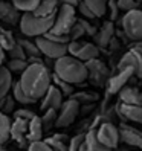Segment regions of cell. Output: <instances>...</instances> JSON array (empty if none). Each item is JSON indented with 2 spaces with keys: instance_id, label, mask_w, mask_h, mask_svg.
Masks as SVG:
<instances>
[{
  "instance_id": "cell-6",
  "label": "cell",
  "mask_w": 142,
  "mask_h": 151,
  "mask_svg": "<svg viewBox=\"0 0 142 151\" xmlns=\"http://www.w3.org/2000/svg\"><path fill=\"white\" fill-rule=\"evenodd\" d=\"M122 31L133 41H142V11L133 9L124 14L121 20Z\"/></svg>"
},
{
  "instance_id": "cell-50",
  "label": "cell",
  "mask_w": 142,
  "mask_h": 151,
  "mask_svg": "<svg viewBox=\"0 0 142 151\" xmlns=\"http://www.w3.org/2000/svg\"><path fill=\"white\" fill-rule=\"evenodd\" d=\"M78 2H81V0H78Z\"/></svg>"
},
{
  "instance_id": "cell-26",
  "label": "cell",
  "mask_w": 142,
  "mask_h": 151,
  "mask_svg": "<svg viewBox=\"0 0 142 151\" xmlns=\"http://www.w3.org/2000/svg\"><path fill=\"white\" fill-rule=\"evenodd\" d=\"M15 43H17V44H20V47L23 49L26 58H31V57H40V55H41V54H40V50H38V47L35 46V43L31 41L29 38H20V40H17Z\"/></svg>"
},
{
  "instance_id": "cell-1",
  "label": "cell",
  "mask_w": 142,
  "mask_h": 151,
  "mask_svg": "<svg viewBox=\"0 0 142 151\" xmlns=\"http://www.w3.org/2000/svg\"><path fill=\"white\" fill-rule=\"evenodd\" d=\"M22 90L31 99L38 101L50 87V70L44 67V64H29L19 79Z\"/></svg>"
},
{
  "instance_id": "cell-44",
  "label": "cell",
  "mask_w": 142,
  "mask_h": 151,
  "mask_svg": "<svg viewBox=\"0 0 142 151\" xmlns=\"http://www.w3.org/2000/svg\"><path fill=\"white\" fill-rule=\"evenodd\" d=\"M76 8H78V11L81 12V15L84 17V19H87V20H93V19H95V15L90 12V9H89V8H87L83 2H79Z\"/></svg>"
},
{
  "instance_id": "cell-11",
  "label": "cell",
  "mask_w": 142,
  "mask_h": 151,
  "mask_svg": "<svg viewBox=\"0 0 142 151\" xmlns=\"http://www.w3.org/2000/svg\"><path fill=\"white\" fill-rule=\"evenodd\" d=\"M131 78H133V69L131 67H125L122 70H118V73L112 75L107 79V83H105V86H107V93H110V95L118 93L122 87H125V84Z\"/></svg>"
},
{
  "instance_id": "cell-29",
  "label": "cell",
  "mask_w": 142,
  "mask_h": 151,
  "mask_svg": "<svg viewBox=\"0 0 142 151\" xmlns=\"http://www.w3.org/2000/svg\"><path fill=\"white\" fill-rule=\"evenodd\" d=\"M41 0H12V6L22 12H34Z\"/></svg>"
},
{
  "instance_id": "cell-21",
  "label": "cell",
  "mask_w": 142,
  "mask_h": 151,
  "mask_svg": "<svg viewBox=\"0 0 142 151\" xmlns=\"http://www.w3.org/2000/svg\"><path fill=\"white\" fill-rule=\"evenodd\" d=\"M12 73L6 67L0 66V99H3L5 96L9 95L11 87H12Z\"/></svg>"
},
{
  "instance_id": "cell-39",
  "label": "cell",
  "mask_w": 142,
  "mask_h": 151,
  "mask_svg": "<svg viewBox=\"0 0 142 151\" xmlns=\"http://www.w3.org/2000/svg\"><path fill=\"white\" fill-rule=\"evenodd\" d=\"M67 35H69L70 41H78V40L84 35V29L81 28V26H79V23H76V22H75V24L72 26V29L69 31V34H67Z\"/></svg>"
},
{
  "instance_id": "cell-47",
  "label": "cell",
  "mask_w": 142,
  "mask_h": 151,
  "mask_svg": "<svg viewBox=\"0 0 142 151\" xmlns=\"http://www.w3.org/2000/svg\"><path fill=\"white\" fill-rule=\"evenodd\" d=\"M0 151H5V148H3L2 145H0Z\"/></svg>"
},
{
  "instance_id": "cell-36",
  "label": "cell",
  "mask_w": 142,
  "mask_h": 151,
  "mask_svg": "<svg viewBox=\"0 0 142 151\" xmlns=\"http://www.w3.org/2000/svg\"><path fill=\"white\" fill-rule=\"evenodd\" d=\"M14 114V119H22V121H26V122H29L34 116H37L32 110H29L28 107H22V109H17L12 111Z\"/></svg>"
},
{
  "instance_id": "cell-23",
  "label": "cell",
  "mask_w": 142,
  "mask_h": 151,
  "mask_svg": "<svg viewBox=\"0 0 142 151\" xmlns=\"http://www.w3.org/2000/svg\"><path fill=\"white\" fill-rule=\"evenodd\" d=\"M81 2L90 9V12L95 15V19L104 17L107 12V0H81Z\"/></svg>"
},
{
  "instance_id": "cell-16",
  "label": "cell",
  "mask_w": 142,
  "mask_h": 151,
  "mask_svg": "<svg viewBox=\"0 0 142 151\" xmlns=\"http://www.w3.org/2000/svg\"><path fill=\"white\" fill-rule=\"evenodd\" d=\"M113 35H115V24H113V22H105L101 26V29L96 31V34L93 35V40L96 43L95 46L98 49L109 46V43L112 41Z\"/></svg>"
},
{
  "instance_id": "cell-8",
  "label": "cell",
  "mask_w": 142,
  "mask_h": 151,
  "mask_svg": "<svg viewBox=\"0 0 142 151\" xmlns=\"http://www.w3.org/2000/svg\"><path fill=\"white\" fill-rule=\"evenodd\" d=\"M84 66L87 69V79H90V83L95 86H104L112 76L110 69L98 58L87 61V63H84Z\"/></svg>"
},
{
  "instance_id": "cell-13",
  "label": "cell",
  "mask_w": 142,
  "mask_h": 151,
  "mask_svg": "<svg viewBox=\"0 0 142 151\" xmlns=\"http://www.w3.org/2000/svg\"><path fill=\"white\" fill-rule=\"evenodd\" d=\"M118 133H119V140L125 142L130 147L142 148V131L141 130L131 127V125H127V124H121L118 128Z\"/></svg>"
},
{
  "instance_id": "cell-14",
  "label": "cell",
  "mask_w": 142,
  "mask_h": 151,
  "mask_svg": "<svg viewBox=\"0 0 142 151\" xmlns=\"http://www.w3.org/2000/svg\"><path fill=\"white\" fill-rule=\"evenodd\" d=\"M118 114L124 119H128L131 122H136L142 125V105H127V104H116Z\"/></svg>"
},
{
  "instance_id": "cell-40",
  "label": "cell",
  "mask_w": 142,
  "mask_h": 151,
  "mask_svg": "<svg viewBox=\"0 0 142 151\" xmlns=\"http://www.w3.org/2000/svg\"><path fill=\"white\" fill-rule=\"evenodd\" d=\"M8 55L11 57V60H26V55H25L23 49L20 47V44H17V43L8 50Z\"/></svg>"
},
{
  "instance_id": "cell-49",
  "label": "cell",
  "mask_w": 142,
  "mask_h": 151,
  "mask_svg": "<svg viewBox=\"0 0 142 151\" xmlns=\"http://www.w3.org/2000/svg\"><path fill=\"white\" fill-rule=\"evenodd\" d=\"M112 151H119V150H118V148H116V150H112Z\"/></svg>"
},
{
  "instance_id": "cell-17",
  "label": "cell",
  "mask_w": 142,
  "mask_h": 151,
  "mask_svg": "<svg viewBox=\"0 0 142 151\" xmlns=\"http://www.w3.org/2000/svg\"><path fill=\"white\" fill-rule=\"evenodd\" d=\"M119 93V102L127 105H142V92L135 87H122Z\"/></svg>"
},
{
  "instance_id": "cell-31",
  "label": "cell",
  "mask_w": 142,
  "mask_h": 151,
  "mask_svg": "<svg viewBox=\"0 0 142 151\" xmlns=\"http://www.w3.org/2000/svg\"><path fill=\"white\" fill-rule=\"evenodd\" d=\"M0 19L3 22L15 23L17 20V9L14 6H9L6 3H0Z\"/></svg>"
},
{
  "instance_id": "cell-12",
  "label": "cell",
  "mask_w": 142,
  "mask_h": 151,
  "mask_svg": "<svg viewBox=\"0 0 142 151\" xmlns=\"http://www.w3.org/2000/svg\"><path fill=\"white\" fill-rule=\"evenodd\" d=\"M64 101V96L61 95V92L58 90V88L55 86H52L46 90V93L43 95L41 98V104H40V109L44 111V110H55L58 111L61 104H63Z\"/></svg>"
},
{
  "instance_id": "cell-37",
  "label": "cell",
  "mask_w": 142,
  "mask_h": 151,
  "mask_svg": "<svg viewBox=\"0 0 142 151\" xmlns=\"http://www.w3.org/2000/svg\"><path fill=\"white\" fill-rule=\"evenodd\" d=\"M83 144H84V133H78L76 136H74L69 140L67 151H79V148L83 147Z\"/></svg>"
},
{
  "instance_id": "cell-41",
  "label": "cell",
  "mask_w": 142,
  "mask_h": 151,
  "mask_svg": "<svg viewBox=\"0 0 142 151\" xmlns=\"http://www.w3.org/2000/svg\"><path fill=\"white\" fill-rule=\"evenodd\" d=\"M28 151H52V150L44 140H37V142H31L28 145Z\"/></svg>"
},
{
  "instance_id": "cell-34",
  "label": "cell",
  "mask_w": 142,
  "mask_h": 151,
  "mask_svg": "<svg viewBox=\"0 0 142 151\" xmlns=\"http://www.w3.org/2000/svg\"><path fill=\"white\" fill-rule=\"evenodd\" d=\"M28 67V63H26V60H9L6 64V69L9 70L11 73H22L23 70Z\"/></svg>"
},
{
  "instance_id": "cell-9",
  "label": "cell",
  "mask_w": 142,
  "mask_h": 151,
  "mask_svg": "<svg viewBox=\"0 0 142 151\" xmlns=\"http://www.w3.org/2000/svg\"><path fill=\"white\" fill-rule=\"evenodd\" d=\"M96 137L101 144L109 148V150H116L119 144V133L118 127L113 122H101L98 127L95 128Z\"/></svg>"
},
{
  "instance_id": "cell-42",
  "label": "cell",
  "mask_w": 142,
  "mask_h": 151,
  "mask_svg": "<svg viewBox=\"0 0 142 151\" xmlns=\"http://www.w3.org/2000/svg\"><path fill=\"white\" fill-rule=\"evenodd\" d=\"M107 8H110V22L116 20L118 15H119V9H118V5H116V0H107Z\"/></svg>"
},
{
  "instance_id": "cell-24",
  "label": "cell",
  "mask_w": 142,
  "mask_h": 151,
  "mask_svg": "<svg viewBox=\"0 0 142 151\" xmlns=\"http://www.w3.org/2000/svg\"><path fill=\"white\" fill-rule=\"evenodd\" d=\"M67 136L66 134H61V133H57V134L50 136L48 139H44V142L50 147L52 151H67Z\"/></svg>"
},
{
  "instance_id": "cell-30",
  "label": "cell",
  "mask_w": 142,
  "mask_h": 151,
  "mask_svg": "<svg viewBox=\"0 0 142 151\" xmlns=\"http://www.w3.org/2000/svg\"><path fill=\"white\" fill-rule=\"evenodd\" d=\"M72 99H75L79 105H84V104H92V102H95V101H98V98H99V95L98 93H95V92H76V93H74L72 96Z\"/></svg>"
},
{
  "instance_id": "cell-43",
  "label": "cell",
  "mask_w": 142,
  "mask_h": 151,
  "mask_svg": "<svg viewBox=\"0 0 142 151\" xmlns=\"http://www.w3.org/2000/svg\"><path fill=\"white\" fill-rule=\"evenodd\" d=\"M76 23H79V26L84 29V34H89V35H92V37L96 34V28H95V26H92V24H89L87 20H83L81 19V20H76Z\"/></svg>"
},
{
  "instance_id": "cell-46",
  "label": "cell",
  "mask_w": 142,
  "mask_h": 151,
  "mask_svg": "<svg viewBox=\"0 0 142 151\" xmlns=\"http://www.w3.org/2000/svg\"><path fill=\"white\" fill-rule=\"evenodd\" d=\"M5 57H6V52L2 49V47H0V66H2L3 64V61H5Z\"/></svg>"
},
{
  "instance_id": "cell-4",
  "label": "cell",
  "mask_w": 142,
  "mask_h": 151,
  "mask_svg": "<svg viewBox=\"0 0 142 151\" xmlns=\"http://www.w3.org/2000/svg\"><path fill=\"white\" fill-rule=\"evenodd\" d=\"M76 22V8L69 6V5H61L55 14L54 24L49 32L58 34V35H67L69 31Z\"/></svg>"
},
{
  "instance_id": "cell-7",
  "label": "cell",
  "mask_w": 142,
  "mask_h": 151,
  "mask_svg": "<svg viewBox=\"0 0 142 151\" xmlns=\"http://www.w3.org/2000/svg\"><path fill=\"white\" fill-rule=\"evenodd\" d=\"M79 105L75 99L72 98H67L66 101H63L60 110L57 111V122H55V127L58 128H64L69 127L75 122L76 116L79 114Z\"/></svg>"
},
{
  "instance_id": "cell-2",
  "label": "cell",
  "mask_w": 142,
  "mask_h": 151,
  "mask_svg": "<svg viewBox=\"0 0 142 151\" xmlns=\"http://www.w3.org/2000/svg\"><path fill=\"white\" fill-rule=\"evenodd\" d=\"M54 75L70 86H81L87 81V69L79 60L64 55L54 63Z\"/></svg>"
},
{
  "instance_id": "cell-22",
  "label": "cell",
  "mask_w": 142,
  "mask_h": 151,
  "mask_svg": "<svg viewBox=\"0 0 142 151\" xmlns=\"http://www.w3.org/2000/svg\"><path fill=\"white\" fill-rule=\"evenodd\" d=\"M84 147L87 151H112L109 148H105L98 140L95 130H87L84 133Z\"/></svg>"
},
{
  "instance_id": "cell-28",
  "label": "cell",
  "mask_w": 142,
  "mask_h": 151,
  "mask_svg": "<svg viewBox=\"0 0 142 151\" xmlns=\"http://www.w3.org/2000/svg\"><path fill=\"white\" fill-rule=\"evenodd\" d=\"M50 83H52V86H55V87L58 88L63 96L70 98V96L74 95V86H70V84L64 83L63 79H60V78H58L57 75H54V73L50 75Z\"/></svg>"
},
{
  "instance_id": "cell-10",
  "label": "cell",
  "mask_w": 142,
  "mask_h": 151,
  "mask_svg": "<svg viewBox=\"0 0 142 151\" xmlns=\"http://www.w3.org/2000/svg\"><path fill=\"white\" fill-rule=\"evenodd\" d=\"M34 43H35V46L38 47L40 54L44 55L46 58H49V60L55 61V60H58L61 57L67 55V46H66V44L54 43V41L48 40L46 37H37Z\"/></svg>"
},
{
  "instance_id": "cell-18",
  "label": "cell",
  "mask_w": 142,
  "mask_h": 151,
  "mask_svg": "<svg viewBox=\"0 0 142 151\" xmlns=\"http://www.w3.org/2000/svg\"><path fill=\"white\" fill-rule=\"evenodd\" d=\"M98 55H99V49L96 47L93 43L83 41L81 46H79V49H78V52H76V55L74 58L79 60L81 63H87V61H90V60L98 58Z\"/></svg>"
},
{
  "instance_id": "cell-33",
  "label": "cell",
  "mask_w": 142,
  "mask_h": 151,
  "mask_svg": "<svg viewBox=\"0 0 142 151\" xmlns=\"http://www.w3.org/2000/svg\"><path fill=\"white\" fill-rule=\"evenodd\" d=\"M15 44V38L12 37V34L6 29H0V47L5 52H8Z\"/></svg>"
},
{
  "instance_id": "cell-48",
  "label": "cell",
  "mask_w": 142,
  "mask_h": 151,
  "mask_svg": "<svg viewBox=\"0 0 142 151\" xmlns=\"http://www.w3.org/2000/svg\"><path fill=\"white\" fill-rule=\"evenodd\" d=\"M135 2H138V3H142V0H135Z\"/></svg>"
},
{
  "instance_id": "cell-32",
  "label": "cell",
  "mask_w": 142,
  "mask_h": 151,
  "mask_svg": "<svg viewBox=\"0 0 142 151\" xmlns=\"http://www.w3.org/2000/svg\"><path fill=\"white\" fill-rule=\"evenodd\" d=\"M41 121V127L43 131H48L52 127H55V122H57V111L55 110H44V114L40 116Z\"/></svg>"
},
{
  "instance_id": "cell-15",
  "label": "cell",
  "mask_w": 142,
  "mask_h": 151,
  "mask_svg": "<svg viewBox=\"0 0 142 151\" xmlns=\"http://www.w3.org/2000/svg\"><path fill=\"white\" fill-rule=\"evenodd\" d=\"M26 130H28V122L22 121V119H14V121H11L9 137H12L20 147H28V140H26Z\"/></svg>"
},
{
  "instance_id": "cell-20",
  "label": "cell",
  "mask_w": 142,
  "mask_h": 151,
  "mask_svg": "<svg viewBox=\"0 0 142 151\" xmlns=\"http://www.w3.org/2000/svg\"><path fill=\"white\" fill-rule=\"evenodd\" d=\"M58 6L60 5L57 0H41L32 14L35 17H54L58 11Z\"/></svg>"
},
{
  "instance_id": "cell-35",
  "label": "cell",
  "mask_w": 142,
  "mask_h": 151,
  "mask_svg": "<svg viewBox=\"0 0 142 151\" xmlns=\"http://www.w3.org/2000/svg\"><path fill=\"white\" fill-rule=\"evenodd\" d=\"M14 107H15V101L11 95L5 96L3 99H0V111L3 114H9L14 111Z\"/></svg>"
},
{
  "instance_id": "cell-45",
  "label": "cell",
  "mask_w": 142,
  "mask_h": 151,
  "mask_svg": "<svg viewBox=\"0 0 142 151\" xmlns=\"http://www.w3.org/2000/svg\"><path fill=\"white\" fill-rule=\"evenodd\" d=\"M58 2V5H69V6H74V8H76L78 6V0H57Z\"/></svg>"
},
{
  "instance_id": "cell-19",
  "label": "cell",
  "mask_w": 142,
  "mask_h": 151,
  "mask_svg": "<svg viewBox=\"0 0 142 151\" xmlns=\"http://www.w3.org/2000/svg\"><path fill=\"white\" fill-rule=\"evenodd\" d=\"M43 127H41V121L40 116H34L29 122H28V130H26V140L29 142H37L41 140L43 137Z\"/></svg>"
},
{
  "instance_id": "cell-38",
  "label": "cell",
  "mask_w": 142,
  "mask_h": 151,
  "mask_svg": "<svg viewBox=\"0 0 142 151\" xmlns=\"http://www.w3.org/2000/svg\"><path fill=\"white\" fill-rule=\"evenodd\" d=\"M116 5H118V9L124 12L138 9V6H139V3L135 2V0H116Z\"/></svg>"
},
{
  "instance_id": "cell-51",
  "label": "cell",
  "mask_w": 142,
  "mask_h": 151,
  "mask_svg": "<svg viewBox=\"0 0 142 151\" xmlns=\"http://www.w3.org/2000/svg\"><path fill=\"white\" fill-rule=\"evenodd\" d=\"M5 151H6V150H5Z\"/></svg>"
},
{
  "instance_id": "cell-27",
  "label": "cell",
  "mask_w": 142,
  "mask_h": 151,
  "mask_svg": "<svg viewBox=\"0 0 142 151\" xmlns=\"http://www.w3.org/2000/svg\"><path fill=\"white\" fill-rule=\"evenodd\" d=\"M9 128H11L9 116L0 111V145H3L9 139Z\"/></svg>"
},
{
  "instance_id": "cell-5",
  "label": "cell",
  "mask_w": 142,
  "mask_h": 151,
  "mask_svg": "<svg viewBox=\"0 0 142 151\" xmlns=\"http://www.w3.org/2000/svg\"><path fill=\"white\" fill-rule=\"evenodd\" d=\"M125 67L133 69V76L142 78V41H135L131 49L121 57L118 70H122Z\"/></svg>"
},
{
  "instance_id": "cell-3",
  "label": "cell",
  "mask_w": 142,
  "mask_h": 151,
  "mask_svg": "<svg viewBox=\"0 0 142 151\" xmlns=\"http://www.w3.org/2000/svg\"><path fill=\"white\" fill-rule=\"evenodd\" d=\"M54 17H35L32 12H25L20 17V31L25 37H43L54 24Z\"/></svg>"
},
{
  "instance_id": "cell-25",
  "label": "cell",
  "mask_w": 142,
  "mask_h": 151,
  "mask_svg": "<svg viewBox=\"0 0 142 151\" xmlns=\"http://www.w3.org/2000/svg\"><path fill=\"white\" fill-rule=\"evenodd\" d=\"M11 96L14 98V101L15 102H19V104H35L37 101H34V99H31V98L26 95L23 90H22V87H20V84H19V81H15V83H12V87H11Z\"/></svg>"
}]
</instances>
